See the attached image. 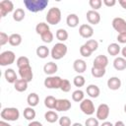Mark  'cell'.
Here are the masks:
<instances>
[{"label": "cell", "instance_id": "36", "mask_svg": "<svg viewBox=\"0 0 126 126\" xmlns=\"http://www.w3.org/2000/svg\"><path fill=\"white\" fill-rule=\"evenodd\" d=\"M84 96H85V94L82 90H76L72 94V99L76 102H81L84 99Z\"/></svg>", "mask_w": 126, "mask_h": 126}, {"label": "cell", "instance_id": "45", "mask_svg": "<svg viewBox=\"0 0 126 126\" xmlns=\"http://www.w3.org/2000/svg\"><path fill=\"white\" fill-rule=\"evenodd\" d=\"M8 42H9V36H8V34L6 32H0V45L3 46V45H5Z\"/></svg>", "mask_w": 126, "mask_h": 126}, {"label": "cell", "instance_id": "34", "mask_svg": "<svg viewBox=\"0 0 126 126\" xmlns=\"http://www.w3.org/2000/svg\"><path fill=\"white\" fill-rule=\"evenodd\" d=\"M56 101L57 99L52 96V95H47L45 98H44V105L49 108V109H54L55 108V105H56Z\"/></svg>", "mask_w": 126, "mask_h": 126}, {"label": "cell", "instance_id": "9", "mask_svg": "<svg viewBox=\"0 0 126 126\" xmlns=\"http://www.w3.org/2000/svg\"><path fill=\"white\" fill-rule=\"evenodd\" d=\"M109 111H110L109 106H108L106 103H101V104H99L98 107H97V109L95 110V112H96V118H97L98 120H101V121L106 120V119L108 118Z\"/></svg>", "mask_w": 126, "mask_h": 126}, {"label": "cell", "instance_id": "11", "mask_svg": "<svg viewBox=\"0 0 126 126\" xmlns=\"http://www.w3.org/2000/svg\"><path fill=\"white\" fill-rule=\"evenodd\" d=\"M19 75H20L21 79L27 81L28 83L32 82V78H33V74H32V67H31V65L19 69Z\"/></svg>", "mask_w": 126, "mask_h": 126}, {"label": "cell", "instance_id": "28", "mask_svg": "<svg viewBox=\"0 0 126 126\" xmlns=\"http://www.w3.org/2000/svg\"><path fill=\"white\" fill-rule=\"evenodd\" d=\"M36 55L39 57V58H41V59H44V58H46L48 55H49V49H48V47L47 46H45V45H39L37 48H36Z\"/></svg>", "mask_w": 126, "mask_h": 126}, {"label": "cell", "instance_id": "56", "mask_svg": "<svg viewBox=\"0 0 126 126\" xmlns=\"http://www.w3.org/2000/svg\"><path fill=\"white\" fill-rule=\"evenodd\" d=\"M18 126H21V125H18Z\"/></svg>", "mask_w": 126, "mask_h": 126}, {"label": "cell", "instance_id": "31", "mask_svg": "<svg viewBox=\"0 0 126 126\" xmlns=\"http://www.w3.org/2000/svg\"><path fill=\"white\" fill-rule=\"evenodd\" d=\"M35 110L31 107V106H28L24 109V117L27 119V120H33L35 118Z\"/></svg>", "mask_w": 126, "mask_h": 126}, {"label": "cell", "instance_id": "42", "mask_svg": "<svg viewBox=\"0 0 126 126\" xmlns=\"http://www.w3.org/2000/svg\"><path fill=\"white\" fill-rule=\"evenodd\" d=\"M92 51L89 49V47H87L85 44H83L81 47H80V54L83 56V57H90L92 55Z\"/></svg>", "mask_w": 126, "mask_h": 126}, {"label": "cell", "instance_id": "30", "mask_svg": "<svg viewBox=\"0 0 126 126\" xmlns=\"http://www.w3.org/2000/svg\"><path fill=\"white\" fill-rule=\"evenodd\" d=\"M55 35H56V38H57L60 42H63V41L67 40V39H68V36H69L68 32H67L66 30H64V29H58V30L56 31Z\"/></svg>", "mask_w": 126, "mask_h": 126}, {"label": "cell", "instance_id": "17", "mask_svg": "<svg viewBox=\"0 0 126 126\" xmlns=\"http://www.w3.org/2000/svg\"><path fill=\"white\" fill-rule=\"evenodd\" d=\"M58 70V66L54 62H47L43 66V72L48 76H53Z\"/></svg>", "mask_w": 126, "mask_h": 126}, {"label": "cell", "instance_id": "38", "mask_svg": "<svg viewBox=\"0 0 126 126\" xmlns=\"http://www.w3.org/2000/svg\"><path fill=\"white\" fill-rule=\"evenodd\" d=\"M85 45H86L87 47H89V49H90L92 52H94V51H95V50L97 49V47H98V42H97L95 39H89V40H87V42L85 43Z\"/></svg>", "mask_w": 126, "mask_h": 126}, {"label": "cell", "instance_id": "8", "mask_svg": "<svg viewBox=\"0 0 126 126\" xmlns=\"http://www.w3.org/2000/svg\"><path fill=\"white\" fill-rule=\"evenodd\" d=\"M14 11V4L10 0H2L0 2V16L2 18L6 17L9 13Z\"/></svg>", "mask_w": 126, "mask_h": 126}, {"label": "cell", "instance_id": "25", "mask_svg": "<svg viewBox=\"0 0 126 126\" xmlns=\"http://www.w3.org/2000/svg\"><path fill=\"white\" fill-rule=\"evenodd\" d=\"M44 118H45V120H46L47 122H49V123H55L56 121L59 120V116H58L57 112H55V111H53V110H48V111H46L45 114H44Z\"/></svg>", "mask_w": 126, "mask_h": 126}, {"label": "cell", "instance_id": "33", "mask_svg": "<svg viewBox=\"0 0 126 126\" xmlns=\"http://www.w3.org/2000/svg\"><path fill=\"white\" fill-rule=\"evenodd\" d=\"M47 31H50V30H49L48 24H46V23L40 22V23H38V24L35 26V32H36V33L39 34V35H41L42 33H44V32H47Z\"/></svg>", "mask_w": 126, "mask_h": 126}, {"label": "cell", "instance_id": "41", "mask_svg": "<svg viewBox=\"0 0 126 126\" xmlns=\"http://www.w3.org/2000/svg\"><path fill=\"white\" fill-rule=\"evenodd\" d=\"M89 4H90L91 8H93L94 11H96V10H98L101 7L102 1L101 0H90L89 1Z\"/></svg>", "mask_w": 126, "mask_h": 126}, {"label": "cell", "instance_id": "5", "mask_svg": "<svg viewBox=\"0 0 126 126\" xmlns=\"http://www.w3.org/2000/svg\"><path fill=\"white\" fill-rule=\"evenodd\" d=\"M15 59H16V55L13 51H11V50L3 51L0 54V65L1 66L11 65L15 62Z\"/></svg>", "mask_w": 126, "mask_h": 126}, {"label": "cell", "instance_id": "24", "mask_svg": "<svg viewBox=\"0 0 126 126\" xmlns=\"http://www.w3.org/2000/svg\"><path fill=\"white\" fill-rule=\"evenodd\" d=\"M28 82L23 80V79H18L16 81V83L14 84V88L17 92H20V93H23L25 91H27L28 89Z\"/></svg>", "mask_w": 126, "mask_h": 126}, {"label": "cell", "instance_id": "15", "mask_svg": "<svg viewBox=\"0 0 126 126\" xmlns=\"http://www.w3.org/2000/svg\"><path fill=\"white\" fill-rule=\"evenodd\" d=\"M73 68L78 74H82L87 70V63L83 59H76L73 63Z\"/></svg>", "mask_w": 126, "mask_h": 126}, {"label": "cell", "instance_id": "2", "mask_svg": "<svg viewBox=\"0 0 126 126\" xmlns=\"http://www.w3.org/2000/svg\"><path fill=\"white\" fill-rule=\"evenodd\" d=\"M0 116L5 121H16L20 117V111L16 107H5L1 110Z\"/></svg>", "mask_w": 126, "mask_h": 126}, {"label": "cell", "instance_id": "19", "mask_svg": "<svg viewBox=\"0 0 126 126\" xmlns=\"http://www.w3.org/2000/svg\"><path fill=\"white\" fill-rule=\"evenodd\" d=\"M4 77H5L6 81H7L8 83H10V84H15L16 81L18 80L17 74H16V72L14 71V69H12V68H8L7 70H5V72H4Z\"/></svg>", "mask_w": 126, "mask_h": 126}, {"label": "cell", "instance_id": "40", "mask_svg": "<svg viewBox=\"0 0 126 126\" xmlns=\"http://www.w3.org/2000/svg\"><path fill=\"white\" fill-rule=\"evenodd\" d=\"M60 90L64 93H68L70 92L71 90V83L69 82V80L67 79H63L62 80V83H61V86H60Z\"/></svg>", "mask_w": 126, "mask_h": 126}, {"label": "cell", "instance_id": "22", "mask_svg": "<svg viewBox=\"0 0 126 126\" xmlns=\"http://www.w3.org/2000/svg\"><path fill=\"white\" fill-rule=\"evenodd\" d=\"M66 24L69 28H76L79 25V17L76 14H69L66 18Z\"/></svg>", "mask_w": 126, "mask_h": 126}, {"label": "cell", "instance_id": "48", "mask_svg": "<svg viewBox=\"0 0 126 126\" xmlns=\"http://www.w3.org/2000/svg\"><path fill=\"white\" fill-rule=\"evenodd\" d=\"M28 126H43L39 121H32L31 123H29Z\"/></svg>", "mask_w": 126, "mask_h": 126}, {"label": "cell", "instance_id": "21", "mask_svg": "<svg viewBox=\"0 0 126 126\" xmlns=\"http://www.w3.org/2000/svg\"><path fill=\"white\" fill-rule=\"evenodd\" d=\"M113 67L117 71H123L126 69V59L123 57H116L113 61Z\"/></svg>", "mask_w": 126, "mask_h": 126}, {"label": "cell", "instance_id": "43", "mask_svg": "<svg viewBox=\"0 0 126 126\" xmlns=\"http://www.w3.org/2000/svg\"><path fill=\"white\" fill-rule=\"evenodd\" d=\"M60 126H72L71 125V119L68 116H62L58 120Z\"/></svg>", "mask_w": 126, "mask_h": 126}, {"label": "cell", "instance_id": "32", "mask_svg": "<svg viewBox=\"0 0 126 126\" xmlns=\"http://www.w3.org/2000/svg\"><path fill=\"white\" fill-rule=\"evenodd\" d=\"M92 75L93 77L94 78H101L105 75L106 71H105V68H100V67H94L93 66L92 67Z\"/></svg>", "mask_w": 126, "mask_h": 126}, {"label": "cell", "instance_id": "50", "mask_svg": "<svg viewBox=\"0 0 126 126\" xmlns=\"http://www.w3.org/2000/svg\"><path fill=\"white\" fill-rule=\"evenodd\" d=\"M0 126H12V125H10L7 121H5V120H1L0 121Z\"/></svg>", "mask_w": 126, "mask_h": 126}, {"label": "cell", "instance_id": "27", "mask_svg": "<svg viewBox=\"0 0 126 126\" xmlns=\"http://www.w3.org/2000/svg\"><path fill=\"white\" fill-rule=\"evenodd\" d=\"M121 51V48H120V45L118 43H110L108 46H107V52L109 55L111 56H116L119 54V52Z\"/></svg>", "mask_w": 126, "mask_h": 126}, {"label": "cell", "instance_id": "39", "mask_svg": "<svg viewBox=\"0 0 126 126\" xmlns=\"http://www.w3.org/2000/svg\"><path fill=\"white\" fill-rule=\"evenodd\" d=\"M85 83H86V80H85V78H84L82 75H77V76L74 77V79H73V84H74L76 87H78V88L83 87V86L85 85Z\"/></svg>", "mask_w": 126, "mask_h": 126}, {"label": "cell", "instance_id": "46", "mask_svg": "<svg viewBox=\"0 0 126 126\" xmlns=\"http://www.w3.org/2000/svg\"><path fill=\"white\" fill-rule=\"evenodd\" d=\"M117 40H118L119 43H126V32L118 33V35H117Z\"/></svg>", "mask_w": 126, "mask_h": 126}, {"label": "cell", "instance_id": "55", "mask_svg": "<svg viewBox=\"0 0 126 126\" xmlns=\"http://www.w3.org/2000/svg\"><path fill=\"white\" fill-rule=\"evenodd\" d=\"M124 112H125V113H126V104H125V105H124Z\"/></svg>", "mask_w": 126, "mask_h": 126}, {"label": "cell", "instance_id": "23", "mask_svg": "<svg viewBox=\"0 0 126 126\" xmlns=\"http://www.w3.org/2000/svg\"><path fill=\"white\" fill-rule=\"evenodd\" d=\"M27 102H28L29 106H31V107L36 106L38 104V102H39V96H38V94H35V93H31L28 95V97H27Z\"/></svg>", "mask_w": 126, "mask_h": 126}, {"label": "cell", "instance_id": "37", "mask_svg": "<svg viewBox=\"0 0 126 126\" xmlns=\"http://www.w3.org/2000/svg\"><path fill=\"white\" fill-rule=\"evenodd\" d=\"M40 37H41V40H42L43 42H45V43H50V42H52L54 35H53V33H52L50 31H47V32H45L44 33H42V34L40 35Z\"/></svg>", "mask_w": 126, "mask_h": 126}, {"label": "cell", "instance_id": "18", "mask_svg": "<svg viewBox=\"0 0 126 126\" xmlns=\"http://www.w3.org/2000/svg\"><path fill=\"white\" fill-rule=\"evenodd\" d=\"M107 87L109 90L116 91L121 87V80L118 77H111L107 80Z\"/></svg>", "mask_w": 126, "mask_h": 126}, {"label": "cell", "instance_id": "1", "mask_svg": "<svg viewBox=\"0 0 126 126\" xmlns=\"http://www.w3.org/2000/svg\"><path fill=\"white\" fill-rule=\"evenodd\" d=\"M48 0H24V5L25 7L32 13H37L43 11L47 5H48Z\"/></svg>", "mask_w": 126, "mask_h": 126}, {"label": "cell", "instance_id": "12", "mask_svg": "<svg viewBox=\"0 0 126 126\" xmlns=\"http://www.w3.org/2000/svg\"><path fill=\"white\" fill-rule=\"evenodd\" d=\"M79 33L84 38H90L94 34V29H93V27L91 25L83 24L79 28Z\"/></svg>", "mask_w": 126, "mask_h": 126}, {"label": "cell", "instance_id": "49", "mask_svg": "<svg viewBox=\"0 0 126 126\" xmlns=\"http://www.w3.org/2000/svg\"><path fill=\"white\" fill-rule=\"evenodd\" d=\"M118 3L121 5V7H122L123 9L126 10V0H118Z\"/></svg>", "mask_w": 126, "mask_h": 126}, {"label": "cell", "instance_id": "44", "mask_svg": "<svg viewBox=\"0 0 126 126\" xmlns=\"http://www.w3.org/2000/svg\"><path fill=\"white\" fill-rule=\"evenodd\" d=\"M85 126H99L98 124V119L94 117H90L86 120Z\"/></svg>", "mask_w": 126, "mask_h": 126}, {"label": "cell", "instance_id": "35", "mask_svg": "<svg viewBox=\"0 0 126 126\" xmlns=\"http://www.w3.org/2000/svg\"><path fill=\"white\" fill-rule=\"evenodd\" d=\"M16 63H17V67L19 69L27 67V66H30V60H29V58L27 56H20L17 59Z\"/></svg>", "mask_w": 126, "mask_h": 126}, {"label": "cell", "instance_id": "52", "mask_svg": "<svg viewBox=\"0 0 126 126\" xmlns=\"http://www.w3.org/2000/svg\"><path fill=\"white\" fill-rule=\"evenodd\" d=\"M100 126H114L111 122H108V121H104V122H102V124L100 125Z\"/></svg>", "mask_w": 126, "mask_h": 126}, {"label": "cell", "instance_id": "16", "mask_svg": "<svg viewBox=\"0 0 126 126\" xmlns=\"http://www.w3.org/2000/svg\"><path fill=\"white\" fill-rule=\"evenodd\" d=\"M108 65V58L105 55H97L94 60V67H100V68H105Z\"/></svg>", "mask_w": 126, "mask_h": 126}, {"label": "cell", "instance_id": "53", "mask_svg": "<svg viewBox=\"0 0 126 126\" xmlns=\"http://www.w3.org/2000/svg\"><path fill=\"white\" fill-rule=\"evenodd\" d=\"M121 53H122L123 58H126V46H125V47H123V48L121 49Z\"/></svg>", "mask_w": 126, "mask_h": 126}, {"label": "cell", "instance_id": "26", "mask_svg": "<svg viewBox=\"0 0 126 126\" xmlns=\"http://www.w3.org/2000/svg\"><path fill=\"white\" fill-rule=\"evenodd\" d=\"M9 43L12 46H19L22 43V35L20 33H12L9 35Z\"/></svg>", "mask_w": 126, "mask_h": 126}, {"label": "cell", "instance_id": "7", "mask_svg": "<svg viewBox=\"0 0 126 126\" xmlns=\"http://www.w3.org/2000/svg\"><path fill=\"white\" fill-rule=\"evenodd\" d=\"M80 109L82 110L83 113H85L87 115H93L95 111L94 102L89 98H84L80 102Z\"/></svg>", "mask_w": 126, "mask_h": 126}, {"label": "cell", "instance_id": "51", "mask_svg": "<svg viewBox=\"0 0 126 126\" xmlns=\"http://www.w3.org/2000/svg\"><path fill=\"white\" fill-rule=\"evenodd\" d=\"M114 126H125V123L123 122V121H116L115 122V124H114Z\"/></svg>", "mask_w": 126, "mask_h": 126}, {"label": "cell", "instance_id": "10", "mask_svg": "<svg viewBox=\"0 0 126 126\" xmlns=\"http://www.w3.org/2000/svg\"><path fill=\"white\" fill-rule=\"evenodd\" d=\"M112 27L118 33L126 32V21L123 18L116 17L112 20Z\"/></svg>", "mask_w": 126, "mask_h": 126}, {"label": "cell", "instance_id": "3", "mask_svg": "<svg viewBox=\"0 0 126 126\" xmlns=\"http://www.w3.org/2000/svg\"><path fill=\"white\" fill-rule=\"evenodd\" d=\"M67 51H68L67 45L63 42H58V43H55V45L52 47L50 51V55L53 59L60 60L67 54Z\"/></svg>", "mask_w": 126, "mask_h": 126}, {"label": "cell", "instance_id": "4", "mask_svg": "<svg viewBox=\"0 0 126 126\" xmlns=\"http://www.w3.org/2000/svg\"><path fill=\"white\" fill-rule=\"evenodd\" d=\"M46 22L49 25H57L61 21V10L57 7H52L46 14Z\"/></svg>", "mask_w": 126, "mask_h": 126}, {"label": "cell", "instance_id": "13", "mask_svg": "<svg viewBox=\"0 0 126 126\" xmlns=\"http://www.w3.org/2000/svg\"><path fill=\"white\" fill-rule=\"evenodd\" d=\"M71 106H72V104H71V101L69 99L60 98V99H57L54 109L56 111H68L71 108Z\"/></svg>", "mask_w": 126, "mask_h": 126}, {"label": "cell", "instance_id": "20", "mask_svg": "<svg viewBox=\"0 0 126 126\" xmlns=\"http://www.w3.org/2000/svg\"><path fill=\"white\" fill-rule=\"evenodd\" d=\"M87 94L90 97H93V98H96L99 94H100V90L99 88L96 86V85H89L87 87Z\"/></svg>", "mask_w": 126, "mask_h": 126}, {"label": "cell", "instance_id": "47", "mask_svg": "<svg viewBox=\"0 0 126 126\" xmlns=\"http://www.w3.org/2000/svg\"><path fill=\"white\" fill-rule=\"evenodd\" d=\"M102 2H103V4H104L105 6H107V7H112V6H114V5L116 4V1H115V0H103Z\"/></svg>", "mask_w": 126, "mask_h": 126}, {"label": "cell", "instance_id": "14", "mask_svg": "<svg viewBox=\"0 0 126 126\" xmlns=\"http://www.w3.org/2000/svg\"><path fill=\"white\" fill-rule=\"evenodd\" d=\"M87 20L90 24L92 25H97L100 22V15L97 11H94V10H90L87 12Z\"/></svg>", "mask_w": 126, "mask_h": 126}, {"label": "cell", "instance_id": "54", "mask_svg": "<svg viewBox=\"0 0 126 126\" xmlns=\"http://www.w3.org/2000/svg\"><path fill=\"white\" fill-rule=\"evenodd\" d=\"M72 126H83V125L81 123H79V122H76V123H73Z\"/></svg>", "mask_w": 126, "mask_h": 126}, {"label": "cell", "instance_id": "29", "mask_svg": "<svg viewBox=\"0 0 126 126\" xmlns=\"http://www.w3.org/2000/svg\"><path fill=\"white\" fill-rule=\"evenodd\" d=\"M25 15H26V13H25L24 9H22V8H17V9L13 12V19H14V21H16V22H21V21H23V20L25 19Z\"/></svg>", "mask_w": 126, "mask_h": 126}, {"label": "cell", "instance_id": "6", "mask_svg": "<svg viewBox=\"0 0 126 126\" xmlns=\"http://www.w3.org/2000/svg\"><path fill=\"white\" fill-rule=\"evenodd\" d=\"M62 80L63 79H61L59 76H48L44 80L43 84L47 89H60Z\"/></svg>", "mask_w": 126, "mask_h": 126}]
</instances>
